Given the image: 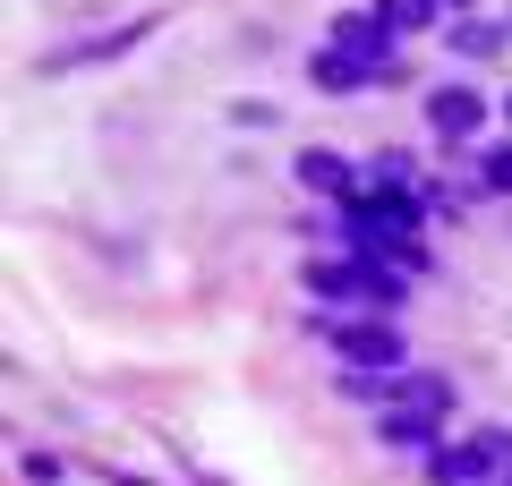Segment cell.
Here are the masks:
<instances>
[{"instance_id":"cell-1","label":"cell","mask_w":512,"mask_h":486,"mask_svg":"<svg viewBox=\"0 0 512 486\" xmlns=\"http://www.w3.org/2000/svg\"><path fill=\"white\" fill-rule=\"evenodd\" d=\"M504 461H512V435L487 427V435H470V444H436V452H427V478H436V486H487Z\"/></svg>"},{"instance_id":"cell-2","label":"cell","mask_w":512,"mask_h":486,"mask_svg":"<svg viewBox=\"0 0 512 486\" xmlns=\"http://www.w3.org/2000/svg\"><path fill=\"white\" fill-rule=\"evenodd\" d=\"M333 350H342L350 376H402V333L393 324H333Z\"/></svg>"},{"instance_id":"cell-3","label":"cell","mask_w":512,"mask_h":486,"mask_svg":"<svg viewBox=\"0 0 512 486\" xmlns=\"http://www.w3.org/2000/svg\"><path fill=\"white\" fill-rule=\"evenodd\" d=\"M427 128H436L444 145H470L478 128H487V94L478 86H436L427 94Z\"/></svg>"},{"instance_id":"cell-4","label":"cell","mask_w":512,"mask_h":486,"mask_svg":"<svg viewBox=\"0 0 512 486\" xmlns=\"http://www.w3.org/2000/svg\"><path fill=\"white\" fill-rule=\"evenodd\" d=\"M333 52H350L367 77H402V60H393V26H384V18H342V26H333Z\"/></svg>"},{"instance_id":"cell-5","label":"cell","mask_w":512,"mask_h":486,"mask_svg":"<svg viewBox=\"0 0 512 486\" xmlns=\"http://www.w3.org/2000/svg\"><path fill=\"white\" fill-rule=\"evenodd\" d=\"M384 410H453V384H444V376H393V384H384Z\"/></svg>"},{"instance_id":"cell-6","label":"cell","mask_w":512,"mask_h":486,"mask_svg":"<svg viewBox=\"0 0 512 486\" xmlns=\"http://www.w3.org/2000/svg\"><path fill=\"white\" fill-rule=\"evenodd\" d=\"M453 52L495 60V52H504V26H487V18H470V9H461V18H453Z\"/></svg>"},{"instance_id":"cell-7","label":"cell","mask_w":512,"mask_h":486,"mask_svg":"<svg viewBox=\"0 0 512 486\" xmlns=\"http://www.w3.org/2000/svg\"><path fill=\"white\" fill-rule=\"evenodd\" d=\"M316 86H325V94H359L367 69H359L350 52H333V43H325V52H316Z\"/></svg>"},{"instance_id":"cell-8","label":"cell","mask_w":512,"mask_h":486,"mask_svg":"<svg viewBox=\"0 0 512 486\" xmlns=\"http://www.w3.org/2000/svg\"><path fill=\"white\" fill-rule=\"evenodd\" d=\"M299 180L325 188V197H342V188H350V162L342 154H299Z\"/></svg>"},{"instance_id":"cell-9","label":"cell","mask_w":512,"mask_h":486,"mask_svg":"<svg viewBox=\"0 0 512 486\" xmlns=\"http://www.w3.org/2000/svg\"><path fill=\"white\" fill-rule=\"evenodd\" d=\"M436 9H444V0H384L376 18L393 26V35H419V26H436Z\"/></svg>"},{"instance_id":"cell-10","label":"cell","mask_w":512,"mask_h":486,"mask_svg":"<svg viewBox=\"0 0 512 486\" xmlns=\"http://www.w3.org/2000/svg\"><path fill=\"white\" fill-rule=\"evenodd\" d=\"M478 188H487V197H512V145H487V162H478Z\"/></svg>"},{"instance_id":"cell-11","label":"cell","mask_w":512,"mask_h":486,"mask_svg":"<svg viewBox=\"0 0 512 486\" xmlns=\"http://www.w3.org/2000/svg\"><path fill=\"white\" fill-rule=\"evenodd\" d=\"M444 9H478V0H444Z\"/></svg>"},{"instance_id":"cell-12","label":"cell","mask_w":512,"mask_h":486,"mask_svg":"<svg viewBox=\"0 0 512 486\" xmlns=\"http://www.w3.org/2000/svg\"><path fill=\"white\" fill-rule=\"evenodd\" d=\"M487 486H512V469H504V478H487Z\"/></svg>"},{"instance_id":"cell-13","label":"cell","mask_w":512,"mask_h":486,"mask_svg":"<svg viewBox=\"0 0 512 486\" xmlns=\"http://www.w3.org/2000/svg\"><path fill=\"white\" fill-rule=\"evenodd\" d=\"M504 120H512V94H504Z\"/></svg>"}]
</instances>
